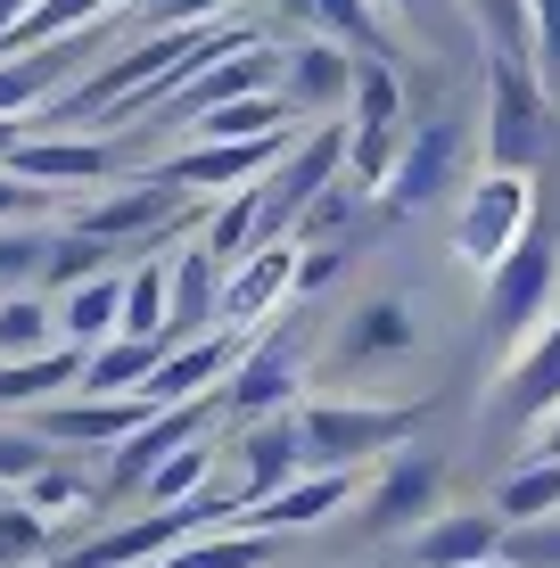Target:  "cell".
Listing matches in <instances>:
<instances>
[{
  "label": "cell",
  "instance_id": "1",
  "mask_svg": "<svg viewBox=\"0 0 560 568\" xmlns=\"http://www.w3.org/2000/svg\"><path fill=\"white\" fill-rule=\"evenodd\" d=\"M297 445H305V469H363L379 454H396L404 437L420 428V404H363V396H330V404H297Z\"/></svg>",
  "mask_w": 560,
  "mask_h": 568
},
{
  "label": "cell",
  "instance_id": "2",
  "mask_svg": "<svg viewBox=\"0 0 560 568\" xmlns=\"http://www.w3.org/2000/svg\"><path fill=\"white\" fill-rule=\"evenodd\" d=\"M552 313H560V240L528 231V240L487 272V338L503 346V363H511L528 338H544Z\"/></svg>",
  "mask_w": 560,
  "mask_h": 568
},
{
  "label": "cell",
  "instance_id": "3",
  "mask_svg": "<svg viewBox=\"0 0 560 568\" xmlns=\"http://www.w3.org/2000/svg\"><path fill=\"white\" fill-rule=\"evenodd\" d=\"M338 173H346V124L297 132V141H288V156L256 182V199H264V240H288V223H305Z\"/></svg>",
  "mask_w": 560,
  "mask_h": 568
},
{
  "label": "cell",
  "instance_id": "4",
  "mask_svg": "<svg viewBox=\"0 0 560 568\" xmlns=\"http://www.w3.org/2000/svg\"><path fill=\"white\" fill-rule=\"evenodd\" d=\"M404 149V91L388 58H363L355 67V124H346V190H379Z\"/></svg>",
  "mask_w": 560,
  "mask_h": 568
},
{
  "label": "cell",
  "instance_id": "5",
  "mask_svg": "<svg viewBox=\"0 0 560 568\" xmlns=\"http://www.w3.org/2000/svg\"><path fill=\"white\" fill-rule=\"evenodd\" d=\"M536 231V182L528 173H487V182L461 199V223H454V256L470 272H495L519 240Z\"/></svg>",
  "mask_w": 560,
  "mask_h": 568
},
{
  "label": "cell",
  "instance_id": "6",
  "mask_svg": "<svg viewBox=\"0 0 560 568\" xmlns=\"http://www.w3.org/2000/svg\"><path fill=\"white\" fill-rule=\"evenodd\" d=\"M487 413H495L503 437H544V428L560 420V313L544 322V338H528V346L503 363Z\"/></svg>",
  "mask_w": 560,
  "mask_h": 568
},
{
  "label": "cell",
  "instance_id": "7",
  "mask_svg": "<svg viewBox=\"0 0 560 568\" xmlns=\"http://www.w3.org/2000/svg\"><path fill=\"white\" fill-rule=\"evenodd\" d=\"M487 156L495 173H528L544 156V83L519 58H495L487 74Z\"/></svg>",
  "mask_w": 560,
  "mask_h": 568
},
{
  "label": "cell",
  "instance_id": "8",
  "mask_svg": "<svg viewBox=\"0 0 560 568\" xmlns=\"http://www.w3.org/2000/svg\"><path fill=\"white\" fill-rule=\"evenodd\" d=\"M461 115H437V124H420L413 141L396 149V165H388V182H379V199H388L396 214H420V206H437L446 199V182H454V165H461Z\"/></svg>",
  "mask_w": 560,
  "mask_h": 568
},
{
  "label": "cell",
  "instance_id": "9",
  "mask_svg": "<svg viewBox=\"0 0 560 568\" xmlns=\"http://www.w3.org/2000/svg\"><path fill=\"white\" fill-rule=\"evenodd\" d=\"M247 355V338L240 329H206V338H182V346H165V363H157V379L141 387L149 396V413H173V404H206L215 387L240 371Z\"/></svg>",
  "mask_w": 560,
  "mask_h": 568
},
{
  "label": "cell",
  "instance_id": "10",
  "mask_svg": "<svg viewBox=\"0 0 560 568\" xmlns=\"http://www.w3.org/2000/svg\"><path fill=\"white\" fill-rule=\"evenodd\" d=\"M83 58H91V33H67V42H50V50L0 58V124H17V115H50L58 100H67V83L83 74Z\"/></svg>",
  "mask_w": 560,
  "mask_h": 568
},
{
  "label": "cell",
  "instance_id": "11",
  "mask_svg": "<svg viewBox=\"0 0 560 568\" xmlns=\"http://www.w3.org/2000/svg\"><path fill=\"white\" fill-rule=\"evenodd\" d=\"M437 478H446L437 454H388L379 486H363V527H371V536H413V527H429L437 519Z\"/></svg>",
  "mask_w": 560,
  "mask_h": 568
},
{
  "label": "cell",
  "instance_id": "12",
  "mask_svg": "<svg viewBox=\"0 0 560 568\" xmlns=\"http://www.w3.org/2000/svg\"><path fill=\"white\" fill-rule=\"evenodd\" d=\"M281 297H297V240H264V247H247V256L231 264L223 305H215V329H240V338H247V329H256Z\"/></svg>",
  "mask_w": 560,
  "mask_h": 568
},
{
  "label": "cell",
  "instance_id": "13",
  "mask_svg": "<svg viewBox=\"0 0 560 568\" xmlns=\"http://www.w3.org/2000/svg\"><path fill=\"white\" fill-rule=\"evenodd\" d=\"M281 156H288V141H198V149L165 156L157 182H173L182 199L190 190H247V182H264Z\"/></svg>",
  "mask_w": 560,
  "mask_h": 568
},
{
  "label": "cell",
  "instance_id": "14",
  "mask_svg": "<svg viewBox=\"0 0 560 568\" xmlns=\"http://www.w3.org/2000/svg\"><path fill=\"white\" fill-rule=\"evenodd\" d=\"M297 371H305V355H297V329H273V338H256L240 355V371L223 379V404L240 420H273L288 396H297Z\"/></svg>",
  "mask_w": 560,
  "mask_h": 568
},
{
  "label": "cell",
  "instance_id": "15",
  "mask_svg": "<svg viewBox=\"0 0 560 568\" xmlns=\"http://www.w3.org/2000/svg\"><path fill=\"white\" fill-rule=\"evenodd\" d=\"M141 420H149V396H58L33 413V437L42 445H124Z\"/></svg>",
  "mask_w": 560,
  "mask_h": 568
},
{
  "label": "cell",
  "instance_id": "16",
  "mask_svg": "<svg viewBox=\"0 0 560 568\" xmlns=\"http://www.w3.org/2000/svg\"><path fill=\"white\" fill-rule=\"evenodd\" d=\"M503 536H511V527L495 511H437L429 527H413L404 568H495V560H503Z\"/></svg>",
  "mask_w": 560,
  "mask_h": 568
},
{
  "label": "cell",
  "instance_id": "17",
  "mask_svg": "<svg viewBox=\"0 0 560 568\" xmlns=\"http://www.w3.org/2000/svg\"><path fill=\"white\" fill-rule=\"evenodd\" d=\"M206 413H215V396H206V404H173V413H149L124 445H115L108 486H115V495H141V486H149V469H157L165 454H182V445L206 428Z\"/></svg>",
  "mask_w": 560,
  "mask_h": 568
},
{
  "label": "cell",
  "instance_id": "18",
  "mask_svg": "<svg viewBox=\"0 0 560 568\" xmlns=\"http://www.w3.org/2000/svg\"><path fill=\"white\" fill-rule=\"evenodd\" d=\"M0 173H17V182H33V190H67V182L91 190V182L115 173V149L108 141H9Z\"/></svg>",
  "mask_w": 560,
  "mask_h": 568
},
{
  "label": "cell",
  "instance_id": "19",
  "mask_svg": "<svg viewBox=\"0 0 560 568\" xmlns=\"http://www.w3.org/2000/svg\"><path fill=\"white\" fill-rule=\"evenodd\" d=\"M215 305H223V264L206 247H182L165 264V346L182 338H206L215 329Z\"/></svg>",
  "mask_w": 560,
  "mask_h": 568
},
{
  "label": "cell",
  "instance_id": "20",
  "mask_svg": "<svg viewBox=\"0 0 560 568\" xmlns=\"http://www.w3.org/2000/svg\"><path fill=\"white\" fill-rule=\"evenodd\" d=\"M363 486H355V469H305L297 486H281L273 503H256L240 527H256V536H288V527H322L330 511H346Z\"/></svg>",
  "mask_w": 560,
  "mask_h": 568
},
{
  "label": "cell",
  "instance_id": "21",
  "mask_svg": "<svg viewBox=\"0 0 560 568\" xmlns=\"http://www.w3.org/2000/svg\"><path fill=\"white\" fill-rule=\"evenodd\" d=\"M240 462H247V478H240V519H247L256 503H273L281 486H297V478H305V445H297V420H247V437H240Z\"/></svg>",
  "mask_w": 560,
  "mask_h": 568
},
{
  "label": "cell",
  "instance_id": "22",
  "mask_svg": "<svg viewBox=\"0 0 560 568\" xmlns=\"http://www.w3.org/2000/svg\"><path fill=\"white\" fill-rule=\"evenodd\" d=\"M413 338H420L413 305H404V297H371V305H355V313H346V329H338V355L355 363V371H371V363L413 355Z\"/></svg>",
  "mask_w": 560,
  "mask_h": 568
},
{
  "label": "cell",
  "instance_id": "23",
  "mask_svg": "<svg viewBox=\"0 0 560 568\" xmlns=\"http://www.w3.org/2000/svg\"><path fill=\"white\" fill-rule=\"evenodd\" d=\"M108 338H124V281H115V272H100V281H83V288L58 297V346L100 355Z\"/></svg>",
  "mask_w": 560,
  "mask_h": 568
},
{
  "label": "cell",
  "instance_id": "24",
  "mask_svg": "<svg viewBox=\"0 0 560 568\" xmlns=\"http://www.w3.org/2000/svg\"><path fill=\"white\" fill-rule=\"evenodd\" d=\"M173 206H182L173 182H132V190H115V199H91L83 214H74V231L108 247V240H132V231H157Z\"/></svg>",
  "mask_w": 560,
  "mask_h": 568
},
{
  "label": "cell",
  "instance_id": "25",
  "mask_svg": "<svg viewBox=\"0 0 560 568\" xmlns=\"http://www.w3.org/2000/svg\"><path fill=\"white\" fill-rule=\"evenodd\" d=\"M273 50H240V58H223V67H206V74H190L182 91H173V115H206V108H231V100H256V91H273Z\"/></svg>",
  "mask_w": 560,
  "mask_h": 568
},
{
  "label": "cell",
  "instance_id": "26",
  "mask_svg": "<svg viewBox=\"0 0 560 568\" xmlns=\"http://www.w3.org/2000/svg\"><path fill=\"white\" fill-rule=\"evenodd\" d=\"M281 100L297 108V115L346 108V100H355V58H346V50H330V42L297 50V58H288V74H281Z\"/></svg>",
  "mask_w": 560,
  "mask_h": 568
},
{
  "label": "cell",
  "instance_id": "27",
  "mask_svg": "<svg viewBox=\"0 0 560 568\" xmlns=\"http://www.w3.org/2000/svg\"><path fill=\"white\" fill-rule=\"evenodd\" d=\"M487 511L503 519V527H544V519H560V454H528L503 486H495Z\"/></svg>",
  "mask_w": 560,
  "mask_h": 568
},
{
  "label": "cell",
  "instance_id": "28",
  "mask_svg": "<svg viewBox=\"0 0 560 568\" xmlns=\"http://www.w3.org/2000/svg\"><path fill=\"white\" fill-rule=\"evenodd\" d=\"M67 387H83V355L74 346H50V355H17V363H0V404H58Z\"/></svg>",
  "mask_w": 560,
  "mask_h": 568
},
{
  "label": "cell",
  "instance_id": "29",
  "mask_svg": "<svg viewBox=\"0 0 560 568\" xmlns=\"http://www.w3.org/2000/svg\"><path fill=\"white\" fill-rule=\"evenodd\" d=\"M165 346H141V338H108L100 355H83V396H141L157 379Z\"/></svg>",
  "mask_w": 560,
  "mask_h": 568
},
{
  "label": "cell",
  "instance_id": "30",
  "mask_svg": "<svg viewBox=\"0 0 560 568\" xmlns=\"http://www.w3.org/2000/svg\"><path fill=\"white\" fill-rule=\"evenodd\" d=\"M281 536H256V527H206V536L173 544L157 568H264Z\"/></svg>",
  "mask_w": 560,
  "mask_h": 568
},
{
  "label": "cell",
  "instance_id": "31",
  "mask_svg": "<svg viewBox=\"0 0 560 568\" xmlns=\"http://www.w3.org/2000/svg\"><path fill=\"white\" fill-rule=\"evenodd\" d=\"M108 9H124V0H42V9L26 17V26L0 42V58H17V50H50V42H67V33H91Z\"/></svg>",
  "mask_w": 560,
  "mask_h": 568
},
{
  "label": "cell",
  "instance_id": "32",
  "mask_svg": "<svg viewBox=\"0 0 560 568\" xmlns=\"http://www.w3.org/2000/svg\"><path fill=\"white\" fill-rule=\"evenodd\" d=\"M206 469H215V445L206 437H190L182 454H165L157 469H149V486H141V503L149 511H182V503H198V486H206Z\"/></svg>",
  "mask_w": 560,
  "mask_h": 568
},
{
  "label": "cell",
  "instance_id": "33",
  "mask_svg": "<svg viewBox=\"0 0 560 568\" xmlns=\"http://www.w3.org/2000/svg\"><path fill=\"white\" fill-rule=\"evenodd\" d=\"M58 346V305H42V297H0V363H17V355H50Z\"/></svg>",
  "mask_w": 560,
  "mask_h": 568
},
{
  "label": "cell",
  "instance_id": "34",
  "mask_svg": "<svg viewBox=\"0 0 560 568\" xmlns=\"http://www.w3.org/2000/svg\"><path fill=\"white\" fill-rule=\"evenodd\" d=\"M124 338H141V346H165V264H141V272H124Z\"/></svg>",
  "mask_w": 560,
  "mask_h": 568
},
{
  "label": "cell",
  "instance_id": "35",
  "mask_svg": "<svg viewBox=\"0 0 560 568\" xmlns=\"http://www.w3.org/2000/svg\"><path fill=\"white\" fill-rule=\"evenodd\" d=\"M470 17L487 26L495 58H519V67H536V42H528V0H470Z\"/></svg>",
  "mask_w": 560,
  "mask_h": 568
},
{
  "label": "cell",
  "instance_id": "36",
  "mask_svg": "<svg viewBox=\"0 0 560 568\" xmlns=\"http://www.w3.org/2000/svg\"><path fill=\"white\" fill-rule=\"evenodd\" d=\"M100 264H108V247L83 240V231H67V240H50L42 281H50V288H83V281H100Z\"/></svg>",
  "mask_w": 560,
  "mask_h": 568
},
{
  "label": "cell",
  "instance_id": "37",
  "mask_svg": "<svg viewBox=\"0 0 560 568\" xmlns=\"http://www.w3.org/2000/svg\"><path fill=\"white\" fill-rule=\"evenodd\" d=\"M42 264H50V231H0V288H33L42 281Z\"/></svg>",
  "mask_w": 560,
  "mask_h": 568
},
{
  "label": "cell",
  "instance_id": "38",
  "mask_svg": "<svg viewBox=\"0 0 560 568\" xmlns=\"http://www.w3.org/2000/svg\"><path fill=\"white\" fill-rule=\"evenodd\" d=\"M314 17H322V26H330V33H346V42H355V50H388V33H379V17H371V0H314Z\"/></svg>",
  "mask_w": 560,
  "mask_h": 568
},
{
  "label": "cell",
  "instance_id": "39",
  "mask_svg": "<svg viewBox=\"0 0 560 568\" xmlns=\"http://www.w3.org/2000/svg\"><path fill=\"white\" fill-rule=\"evenodd\" d=\"M42 469H50V445H42V437H26V428H0V486H17V495H26Z\"/></svg>",
  "mask_w": 560,
  "mask_h": 568
},
{
  "label": "cell",
  "instance_id": "40",
  "mask_svg": "<svg viewBox=\"0 0 560 568\" xmlns=\"http://www.w3.org/2000/svg\"><path fill=\"white\" fill-rule=\"evenodd\" d=\"M528 42H536V83L560 91V0H528Z\"/></svg>",
  "mask_w": 560,
  "mask_h": 568
},
{
  "label": "cell",
  "instance_id": "41",
  "mask_svg": "<svg viewBox=\"0 0 560 568\" xmlns=\"http://www.w3.org/2000/svg\"><path fill=\"white\" fill-rule=\"evenodd\" d=\"M17 503H26L33 519H58V511H74V503H83V478H74V469H58V462H50V469H42V478H33L26 495H17Z\"/></svg>",
  "mask_w": 560,
  "mask_h": 568
},
{
  "label": "cell",
  "instance_id": "42",
  "mask_svg": "<svg viewBox=\"0 0 560 568\" xmlns=\"http://www.w3.org/2000/svg\"><path fill=\"white\" fill-rule=\"evenodd\" d=\"M503 568H560V519L511 527V536H503Z\"/></svg>",
  "mask_w": 560,
  "mask_h": 568
},
{
  "label": "cell",
  "instance_id": "43",
  "mask_svg": "<svg viewBox=\"0 0 560 568\" xmlns=\"http://www.w3.org/2000/svg\"><path fill=\"white\" fill-rule=\"evenodd\" d=\"M215 9H231V0H149V9H141V33H190V26H215Z\"/></svg>",
  "mask_w": 560,
  "mask_h": 568
},
{
  "label": "cell",
  "instance_id": "44",
  "mask_svg": "<svg viewBox=\"0 0 560 568\" xmlns=\"http://www.w3.org/2000/svg\"><path fill=\"white\" fill-rule=\"evenodd\" d=\"M50 190H33V182H17V173H0V223H17V214H42Z\"/></svg>",
  "mask_w": 560,
  "mask_h": 568
},
{
  "label": "cell",
  "instance_id": "45",
  "mask_svg": "<svg viewBox=\"0 0 560 568\" xmlns=\"http://www.w3.org/2000/svg\"><path fill=\"white\" fill-rule=\"evenodd\" d=\"M346 256H338V247H322V256H297V297H314V288L322 281H330V272H338Z\"/></svg>",
  "mask_w": 560,
  "mask_h": 568
},
{
  "label": "cell",
  "instance_id": "46",
  "mask_svg": "<svg viewBox=\"0 0 560 568\" xmlns=\"http://www.w3.org/2000/svg\"><path fill=\"white\" fill-rule=\"evenodd\" d=\"M33 9H42V0H0V42H9V33H17V26H26V17H33Z\"/></svg>",
  "mask_w": 560,
  "mask_h": 568
},
{
  "label": "cell",
  "instance_id": "47",
  "mask_svg": "<svg viewBox=\"0 0 560 568\" xmlns=\"http://www.w3.org/2000/svg\"><path fill=\"white\" fill-rule=\"evenodd\" d=\"M536 454H560V420L544 428V437H536Z\"/></svg>",
  "mask_w": 560,
  "mask_h": 568
},
{
  "label": "cell",
  "instance_id": "48",
  "mask_svg": "<svg viewBox=\"0 0 560 568\" xmlns=\"http://www.w3.org/2000/svg\"><path fill=\"white\" fill-rule=\"evenodd\" d=\"M495 568H503V560H495Z\"/></svg>",
  "mask_w": 560,
  "mask_h": 568
}]
</instances>
